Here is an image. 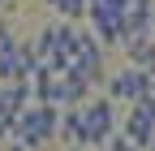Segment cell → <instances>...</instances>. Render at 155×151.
<instances>
[{"label": "cell", "mask_w": 155, "mask_h": 151, "mask_svg": "<svg viewBox=\"0 0 155 151\" xmlns=\"http://www.w3.org/2000/svg\"><path fill=\"white\" fill-rule=\"evenodd\" d=\"M61 138L69 147H108L116 138V104L104 95L86 108H69L61 117Z\"/></svg>", "instance_id": "6da1fadb"}, {"label": "cell", "mask_w": 155, "mask_h": 151, "mask_svg": "<svg viewBox=\"0 0 155 151\" xmlns=\"http://www.w3.org/2000/svg\"><path fill=\"white\" fill-rule=\"evenodd\" d=\"M61 117H65L61 108H48V104H30V108L22 112V117H17V125H13V138H9V143H26L30 151L48 147L52 138H61Z\"/></svg>", "instance_id": "7a4b0ae2"}, {"label": "cell", "mask_w": 155, "mask_h": 151, "mask_svg": "<svg viewBox=\"0 0 155 151\" xmlns=\"http://www.w3.org/2000/svg\"><path fill=\"white\" fill-rule=\"evenodd\" d=\"M65 78H78V82H108V56H104V43L95 35H82L78 39V52H73V65Z\"/></svg>", "instance_id": "3957f363"}, {"label": "cell", "mask_w": 155, "mask_h": 151, "mask_svg": "<svg viewBox=\"0 0 155 151\" xmlns=\"http://www.w3.org/2000/svg\"><path fill=\"white\" fill-rule=\"evenodd\" d=\"M147 91H151V73L147 69H134V65H125V69H116L112 78H108V99L112 104H142L147 99Z\"/></svg>", "instance_id": "277c9868"}, {"label": "cell", "mask_w": 155, "mask_h": 151, "mask_svg": "<svg viewBox=\"0 0 155 151\" xmlns=\"http://www.w3.org/2000/svg\"><path fill=\"white\" fill-rule=\"evenodd\" d=\"M121 138H129L138 151H147V147H151V138H155V108H147V104H134V108L125 112Z\"/></svg>", "instance_id": "5b68a950"}, {"label": "cell", "mask_w": 155, "mask_h": 151, "mask_svg": "<svg viewBox=\"0 0 155 151\" xmlns=\"http://www.w3.org/2000/svg\"><path fill=\"white\" fill-rule=\"evenodd\" d=\"M48 9H56L61 13V22H82V17H91V0H43Z\"/></svg>", "instance_id": "8992f818"}, {"label": "cell", "mask_w": 155, "mask_h": 151, "mask_svg": "<svg viewBox=\"0 0 155 151\" xmlns=\"http://www.w3.org/2000/svg\"><path fill=\"white\" fill-rule=\"evenodd\" d=\"M17 52V39H13V26L0 17V56H13Z\"/></svg>", "instance_id": "52a82bcc"}, {"label": "cell", "mask_w": 155, "mask_h": 151, "mask_svg": "<svg viewBox=\"0 0 155 151\" xmlns=\"http://www.w3.org/2000/svg\"><path fill=\"white\" fill-rule=\"evenodd\" d=\"M104 151H138V147H134V143H129V138H112V143H108V147H104Z\"/></svg>", "instance_id": "ba28073f"}, {"label": "cell", "mask_w": 155, "mask_h": 151, "mask_svg": "<svg viewBox=\"0 0 155 151\" xmlns=\"http://www.w3.org/2000/svg\"><path fill=\"white\" fill-rule=\"evenodd\" d=\"M91 9H125V0H91Z\"/></svg>", "instance_id": "9c48e42d"}, {"label": "cell", "mask_w": 155, "mask_h": 151, "mask_svg": "<svg viewBox=\"0 0 155 151\" xmlns=\"http://www.w3.org/2000/svg\"><path fill=\"white\" fill-rule=\"evenodd\" d=\"M5 151H30L26 143H5Z\"/></svg>", "instance_id": "30bf717a"}, {"label": "cell", "mask_w": 155, "mask_h": 151, "mask_svg": "<svg viewBox=\"0 0 155 151\" xmlns=\"http://www.w3.org/2000/svg\"><path fill=\"white\" fill-rule=\"evenodd\" d=\"M65 151H82V147H65Z\"/></svg>", "instance_id": "8fae6325"}, {"label": "cell", "mask_w": 155, "mask_h": 151, "mask_svg": "<svg viewBox=\"0 0 155 151\" xmlns=\"http://www.w3.org/2000/svg\"><path fill=\"white\" fill-rule=\"evenodd\" d=\"M13 5H22V0H13Z\"/></svg>", "instance_id": "7c38bea8"}]
</instances>
